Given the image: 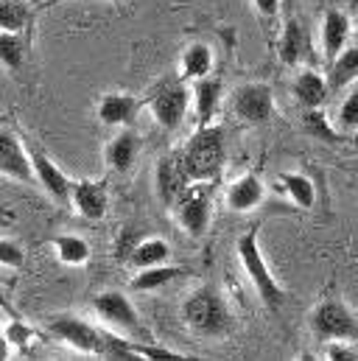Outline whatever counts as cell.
Wrapping results in <instances>:
<instances>
[{
    "label": "cell",
    "instance_id": "3957f363",
    "mask_svg": "<svg viewBox=\"0 0 358 361\" xmlns=\"http://www.w3.org/2000/svg\"><path fill=\"white\" fill-rule=\"evenodd\" d=\"M235 255H238V264H241L244 274L249 277L252 288L258 291L261 302L266 305L268 311H277V308L283 305V300H285V291H283V286L277 283V277L271 274L266 258H264V250H261V221L252 224L247 233L238 235V241H235Z\"/></svg>",
    "mask_w": 358,
    "mask_h": 361
},
{
    "label": "cell",
    "instance_id": "4dcf8cb0",
    "mask_svg": "<svg viewBox=\"0 0 358 361\" xmlns=\"http://www.w3.org/2000/svg\"><path fill=\"white\" fill-rule=\"evenodd\" d=\"M3 334H6L8 345H11V348H20V350H25V348L31 345V339H34V331H31L25 322H20L17 317H11V319L6 322Z\"/></svg>",
    "mask_w": 358,
    "mask_h": 361
},
{
    "label": "cell",
    "instance_id": "1f68e13d",
    "mask_svg": "<svg viewBox=\"0 0 358 361\" xmlns=\"http://www.w3.org/2000/svg\"><path fill=\"white\" fill-rule=\"evenodd\" d=\"M0 267L6 269H23L25 267V250L23 244L11 238H0Z\"/></svg>",
    "mask_w": 358,
    "mask_h": 361
},
{
    "label": "cell",
    "instance_id": "cb8c5ba5",
    "mask_svg": "<svg viewBox=\"0 0 358 361\" xmlns=\"http://www.w3.org/2000/svg\"><path fill=\"white\" fill-rule=\"evenodd\" d=\"M171 261V244L166 238H154V235H143L129 258L132 269H149V267H160Z\"/></svg>",
    "mask_w": 358,
    "mask_h": 361
},
{
    "label": "cell",
    "instance_id": "9a60e30c",
    "mask_svg": "<svg viewBox=\"0 0 358 361\" xmlns=\"http://www.w3.org/2000/svg\"><path fill=\"white\" fill-rule=\"evenodd\" d=\"M350 37H353V20H350V14L342 11V8H333V6L325 8V14H322V34H319L325 62H333L350 45Z\"/></svg>",
    "mask_w": 358,
    "mask_h": 361
},
{
    "label": "cell",
    "instance_id": "f1b7e54d",
    "mask_svg": "<svg viewBox=\"0 0 358 361\" xmlns=\"http://www.w3.org/2000/svg\"><path fill=\"white\" fill-rule=\"evenodd\" d=\"M302 129L316 137V140H325V143H339L342 140V132L336 129V123L328 118V112H322V106L316 109H302Z\"/></svg>",
    "mask_w": 358,
    "mask_h": 361
},
{
    "label": "cell",
    "instance_id": "f35d334b",
    "mask_svg": "<svg viewBox=\"0 0 358 361\" xmlns=\"http://www.w3.org/2000/svg\"><path fill=\"white\" fill-rule=\"evenodd\" d=\"M51 3H62V0H51Z\"/></svg>",
    "mask_w": 358,
    "mask_h": 361
},
{
    "label": "cell",
    "instance_id": "836d02e7",
    "mask_svg": "<svg viewBox=\"0 0 358 361\" xmlns=\"http://www.w3.org/2000/svg\"><path fill=\"white\" fill-rule=\"evenodd\" d=\"M322 356H325V359H331V361H353V359H358L353 342H342V339L325 342V350H322Z\"/></svg>",
    "mask_w": 358,
    "mask_h": 361
},
{
    "label": "cell",
    "instance_id": "f546056e",
    "mask_svg": "<svg viewBox=\"0 0 358 361\" xmlns=\"http://www.w3.org/2000/svg\"><path fill=\"white\" fill-rule=\"evenodd\" d=\"M336 129L342 135H356L358 132V90L347 92L345 101L339 104V112H336Z\"/></svg>",
    "mask_w": 358,
    "mask_h": 361
},
{
    "label": "cell",
    "instance_id": "e0dca14e",
    "mask_svg": "<svg viewBox=\"0 0 358 361\" xmlns=\"http://www.w3.org/2000/svg\"><path fill=\"white\" fill-rule=\"evenodd\" d=\"M140 152H143V137H140L135 129L126 126L121 135H115V137L106 143V149H104V163H106V169L115 171V174H129V171L135 169Z\"/></svg>",
    "mask_w": 358,
    "mask_h": 361
},
{
    "label": "cell",
    "instance_id": "ba28073f",
    "mask_svg": "<svg viewBox=\"0 0 358 361\" xmlns=\"http://www.w3.org/2000/svg\"><path fill=\"white\" fill-rule=\"evenodd\" d=\"M146 106L166 132H177L190 112V87H185V79H163L146 98Z\"/></svg>",
    "mask_w": 358,
    "mask_h": 361
},
{
    "label": "cell",
    "instance_id": "5b68a950",
    "mask_svg": "<svg viewBox=\"0 0 358 361\" xmlns=\"http://www.w3.org/2000/svg\"><path fill=\"white\" fill-rule=\"evenodd\" d=\"M92 314L115 334L126 336V339H135V342H152V331L149 325L140 319L135 302L123 294V291H101L92 297Z\"/></svg>",
    "mask_w": 358,
    "mask_h": 361
},
{
    "label": "cell",
    "instance_id": "4fadbf2b",
    "mask_svg": "<svg viewBox=\"0 0 358 361\" xmlns=\"http://www.w3.org/2000/svg\"><path fill=\"white\" fill-rule=\"evenodd\" d=\"M70 204L87 221L106 219V213H109V185H106V180H76L73 190H70Z\"/></svg>",
    "mask_w": 358,
    "mask_h": 361
},
{
    "label": "cell",
    "instance_id": "4316f807",
    "mask_svg": "<svg viewBox=\"0 0 358 361\" xmlns=\"http://www.w3.org/2000/svg\"><path fill=\"white\" fill-rule=\"evenodd\" d=\"M25 56H28V37L0 31V65L8 73H17V71H23Z\"/></svg>",
    "mask_w": 358,
    "mask_h": 361
},
{
    "label": "cell",
    "instance_id": "9c48e42d",
    "mask_svg": "<svg viewBox=\"0 0 358 361\" xmlns=\"http://www.w3.org/2000/svg\"><path fill=\"white\" fill-rule=\"evenodd\" d=\"M274 90L266 82H247V85H238L233 95H230V109L238 121L244 123H252V126H261L266 123L268 118L274 115Z\"/></svg>",
    "mask_w": 358,
    "mask_h": 361
},
{
    "label": "cell",
    "instance_id": "7c38bea8",
    "mask_svg": "<svg viewBox=\"0 0 358 361\" xmlns=\"http://www.w3.org/2000/svg\"><path fill=\"white\" fill-rule=\"evenodd\" d=\"M190 174L185 169V160H182V152H171L166 154L157 169H154V188H157V196L166 207H174L179 196L185 193V188L190 185Z\"/></svg>",
    "mask_w": 358,
    "mask_h": 361
},
{
    "label": "cell",
    "instance_id": "7a4b0ae2",
    "mask_svg": "<svg viewBox=\"0 0 358 361\" xmlns=\"http://www.w3.org/2000/svg\"><path fill=\"white\" fill-rule=\"evenodd\" d=\"M179 314H182V322L187 325V331L196 334V336H204V339H221V336H227L233 331L230 302L210 283H204L196 291H190L182 300Z\"/></svg>",
    "mask_w": 358,
    "mask_h": 361
},
{
    "label": "cell",
    "instance_id": "30bf717a",
    "mask_svg": "<svg viewBox=\"0 0 358 361\" xmlns=\"http://www.w3.org/2000/svg\"><path fill=\"white\" fill-rule=\"evenodd\" d=\"M23 140H25V152H28V160H31V169H34V180L42 185V190L54 202L68 204L70 202V190H73V180L51 160V154L42 146H37L28 137H23Z\"/></svg>",
    "mask_w": 358,
    "mask_h": 361
},
{
    "label": "cell",
    "instance_id": "8d00e7d4",
    "mask_svg": "<svg viewBox=\"0 0 358 361\" xmlns=\"http://www.w3.org/2000/svg\"><path fill=\"white\" fill-rule=\"evenodd\" d=\"M0 308H3V311H6V314H8V317H14V308H11V305H8V300H6V297H3V291H0Z\"/></svg>",
    "mask_w": 358,
    "mask_h": 361
},
{
    "label": "cell",
    "instance_id": "277c9868",
    "mask_svg": "<svg viewBox=\"0 0 358 361\" xmlns=\"http://www.w3.org/2000/svg\"><path fill=\"white\" fill-rule=\"evenodd\" d=\"M224 157H227L224 132L216 123L196 126V132L182 146V160H185L190 180L216 182L224 171Z\"/></svg>",
    "mask_w": 358,
    "mask_h": 361
},
{
    "label": "cell",
    "instance_id": "d4e9b609",
    "mask_svg": "<svg viewBox=\"0 0 358 361\" xmlns=\"http://www.w3.org/2000/svg\"><path fill=\"white\" fill-rule=\"evenodd\" d=\"M185 274V267H174V264H160V267H149V269H137L132 277V291H160L166 286H171L177 277Z\"/></svg>",
    "mask_w": 358,
    "mask_h": 361
},
{
    "label": "cell",
    "instance_id": "8992f818",
    "mask_svg": "<svg viewBox=\"0 0 358 361\" xmlns=\"http://www.w3.org/2000/svg\"><path fill=\"white\" fill-rule=\"evenodd\" d=\"M308 328L319 342H356L358 339V319L350 311V305L342 297H322L308 311Z\"/></svg>",
    "mask_w": 358,
    "mask_h": 361
},
{
    "label": "cell",
    "instance_id": "74e56055",
    "mask_svg": "<svg viewBox=\"0 0 358 361\" xmlns=\"http://www.w3.org/2000/svg\"><path fill=\"white\" fill-rule=\"evenodd\" d=\"M353 143H358V132H356V135H353Z\"/></svg>",
    "mask_w": 358,
    "mask_h": 361
},
{
    "label": "cell",
    "instance_id": "44dd1931",
    "mask_svg": "<svg viewBox=\"0 0 358 361\" xmlns=\"http://www.w3.org/2000/svg\"><path fill=\"white\" fill-rule=\"evenodd\" d=\"M213 68H216V54L207 42H190L179 54V79H185V82H199V79L210 76Z\"/></svg>",
    "mask_w": 358,
    "mask_h": 361
},
{
    "label": "cell",
    "instance_id": "83f0119b",
    "mask_svg": "<svg viewBox=\"0 0 358 361\" xmlns=\"http://www.w3.org/2000/svg\"><path fill=\"white\" fill-rule=\"evenodd\" d=\"M34 20V11L25 0H0V31L25 34Z\"/></svg>",
    "mask_w": 358,
    "mask_h": 361
},
{
    "label": "cell",
    "instance_id": "5bb4252c",
    "mask_svg": "<svg viewBox=\"0 0 358 361\" xmlns=\"http://www.w3.org/2000/svg\"><path fill=\"white\" fill-rule=\"evenodd\" d=\"M0 177L14 182H34V169L25 152V140L0 126Z\"/></svg>",
    "mask_w": 358,
    "mask_h": 361
},
{
    "label": "cell",
    "instance_id": "52a82bcc",
    "mask_svg": "<svg viewBox=\"0 0 358 361\" xmlns=\"http://www.w3.org/2000/svg\"><path fill=\"white\" fill-rule=\"evenodd\" d=\"M213 190H216V182L193 180L185 188V193L174 202V207H171L174 221L190 238H202L210 230V221H213Z\"/></svg>",
    "mask_w": 358,
    "mask_h": 361
},
{
    "label": "cell",
    "instance_id": "6da1fadb",
    "mask_svg": "<svg viewBox=\"0 0 358 361\" xmlns=\"http://www.w3.org/2000/svg\"><path fill=\"white\" fill-rule=\"evenodd\" d=\"M48 334L76 353L98 356V359H137L135 356V339H126L115 331H101L90 325L87 319H79L73 314H56L45 322Z\"/></svg>",
    "mask_w": 358,
    "mask_h": 361
},
{
    "label": "cell",
    "instance_id": "484cf974",
    "mask_svg": "<svg viewBox=\"0 0 358 361\" xmlns=\"http://www.w3.org/2000/svg\"><path fill=\"white\" fill-rule=\"evenodd\" d=\"M51 247H54V252H56V258H59V264H65V267H87L90 264V244L82 238V235H56L54 241H51Z\"/></svg>",
    "mask_w": 358,
    "mask_h": 361
},
{
    "label": "cell",
    "instance_id": "d6a6232c",
    "mask_svg": "<svg viewBox=\"0 0 358 361\" xmlns=\"http://www.w3.org/2000/svg\"><path fill=\"white\" fill-rule=\"evenodd\" d=\"M140 238L143 235L135 233V227H123L118 233V238H115V255H118L121 264H129V258H132V252H135V247H137Z\"/></svg>",
    "mask_w": 358,
    "mask_h": 361
},
{
    "label": "cell",
    "instance_id": "2e32d148",
    "mask_svg": "<svg viewBox=\"0 0 358 361\" xmlns=\"http://www.w3.org/2000/svg\"><path fill=\"white\" fill-rule=\"evenodd\" d=\"M146 101H140L137 95L132 92H106L98 98V106H95V115L104 126H118V129H126L135 123V118L140 115Z\"/></svg>",
    "mask_w": 358,
    "mask_h": 361
},
{
    "label": "cell",
    "instance_id": "ac0fdd59",
    "mask_svg": "<svg viewBox=\"0 0 358 361\" xmlns=\"http://www.w3.org/2000/svg\"><path fill=\"white\" fill-rule=\"evenodd\" d=\"M221 95H224V82L218 76H204V79L193 82L190 106H193V115H196V126L213 123V115L221 104Z\"/></svg>",
    "mask_w": 358,
    "mask_h": 361
},
{
    "label": "cell",
    "instance_id": "8fae6325",
    "mask_svg": "<svg viewBox=\"0 0 358 361\" xmlns=\"http://www.w3.org/2000/svg\"><path fill=\"white\" fill-rule=\"evenodd\" d=\"M311 31L300 17H285L277 34V59L288 68H297L311 59Z\"/></svg>",
    "mask_w": 358,
    "mask_h": 361
},
{
    "label": "cell",
    "instance_id": "ffe728a7",
    "mask_svg": "<svg viewBox=\"0 0 358 361\" xmlns=\"http://www.w3.org/2000/svg\"><path fill=\"white\" fill-rule=\"evenodd\" d=\"M266 199V185L258 174H244L227 185V207L233 213H249Z\"/></svg>",
    "mask_w": 358,
    "mask_h": 361
},
{
    "label": "cell",
    "instance_id": "d590c367",
    "mask_svg": "<svg viewBox=\"0 0 358 361\" xmlns=\"http://www.w3.org/2000/svg\"><path fill=\"white\" fill-rule=\"evenodd\" d=\"M8 353H11V345H8V339H6V334L0 328V359H8Z\"/></svg>",
    "mask_w": 358,
    "mask_h": 361
},
{
    "label": "cell",
    "instance_id": "d6986e66",
    "mask_svg": "<svg viewBox=\"0 0 358 361\" xmlns=\"http://www.w3.org/2000/svg\"><path fill=\"white\" fill-rule=\"evenodd\" d=\"M331 87H328V76L314 71V68H305L300 71L294 79H291V98L302 106V109H316L328 101Z\"/></svg>",
    "mask_w": 358,
    "mask_h": 361
},
{
    "label": "cell",
    "instance_id": "e575fe53",
    "mask_svg": "<svg viewBox=\"0 0 358 361\" xmlns=\"http://www.w3.org/2000/svg\"><path fill=\"white\" fill-rule=\"evenodd\" d=\"M252 6H255V11H258L261 17H266V20H274V17L280 14V0H252Z\"/></svg>",
    "mask_w": 358,
    "mask_h": 361
},
{
    "label": "cell",
    "instance_id": "7402d4cb",
    "mask_svg": "<svg viewBox=\"0 0 358 361\" xmlns=\"http://www.w3.org/2000/svg\"><path fill=\"white\" fill-rule=\"evenodd\" d=\"M277 185H280V190L285 193V199L294 207H300V210H314L316 207V185H314V180L308 174H302V171H283L277 177Z\"/></svg>",
    "mask_w": 358,
    "mask_h": 361
},
{
    "label": "cell",
    "instance_id": "603a6c76",
    "mask_svg": "<svg viewBox=\"0 0 358 361\" xmlns=\"http://www.w3.org/2000/svg\"><path fill=\"white\" fill-rule=\"evenodd\" d=\"M328 87L331 92L345 90L358 82V45H347L333 62H328Z\"/></svg>",
    "mask_w": 358,
    "mask_h": 361
}]
</instances>
